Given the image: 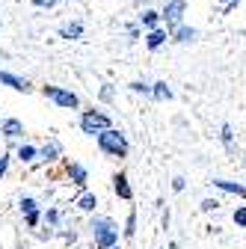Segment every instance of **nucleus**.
Masks as SVG:
<instances>
[{
    "mask_svg": "<svg viewBox=\"0 0 246 249\" xmlns=\"http://www.w3.org/2000/svg\"><path fill=\"white\" fill-rule=\"evenodd\" d=\"M95 142H98V148L107 154V158H116V160H122V158H128V154H131V142H128V137L122 134L119 128L101 131L95 137Z\"/></svg>",
    "mask_w": 246,
    "mask_h": 249,
    "instance_id": "obj_1",
    "label": "nucleus"
},
{
    "mask_svg": "<svg viewBox=\"0 0 246 249\" xmlns=\"http://www.w3.org/2000/svg\"><path fill=\"white\" fill-rule=\"evenodd\" d=\"M107 128H113V119L107 113H101V110H83L80 113V131L86 137H98Z\"/></svg>",
    "mask_w": 246,
    "mask_h": 249,
    "instance_id": "obj_2",
    "label": "nucleus"
},
{
    "mask_svg": "<svg viewBox=\"0 0 246 249\" xmlns=\"http://www.w3.org/2000/svg\"><path fill=\"white\" fill-rule=\"evenodd\" d=\"M42 95H45L48 101H53L56 107H63V110H77V107H80V98L74 95L71 89H63V86L45 83V86H42Z\"/></svg>",
    "mask_w": 246,
    "mask_h": 249,
    "instance_id": "obj_3",
    "label": "nucleus"
},
{
    "mask_svg": "<svg viewBox=\"0 0 246 249\" xmlns=\"http://www.w3.org/2000/svg\"><path fill=\"white\" fill-rule=\"evenodd\" d=\"M184 12H187V0H166L160 9V24L172 33L178 24H184Z\"/></svg>",
    "mask_w": 246,
    "mask_h": 249,
    "instance_id": "obj_4",
    "label": "nucleus"
},
{
    "mask_svg": "<svg viewBox=\"0 0 246 249\" xmlns=\"http://www.w3.org/2000/svg\"><path fill=\"white\" fill-rule=\"evenodd\" d=\"M66 178H69L74 187H86L89 172H86V166H83V163H77V160H66Z\"/></svg>",
    "mask_w": 246,
    "mask_h": 249,
    "instance_id": "obj_5",
    "label": "nucleus"
},
{
    "mask_svg": "<svg viewBox=\"0 0 246 249\" xmlns=\"http://www.w3.org/2000/svg\"><path fill=\"white\" fill-rule=\"evenodd\" d=\"M196 39H199V30L196 27H187V24H178L172 33H169V42H175V45H190Z\"/></svg>",
    "mask_w": 246,
    "mask_h": 249,
    "instance_id": "obj_6",
    "label": "nucleus"
},
{
    "mask_svg": "<svg viewBox=\"0 0 246 249\" xmlns=\"http://www.w3.org/2000/svg\"><path fill=\"white\" fill-rule=\"evenodd\" d=\"M169 42V30L160 24V27H155V30H148V33H145V48L148 51H160L163 45Z\"/></svg>",
    "mask_w": 246,
    "mask_h": 249,
    "instance_id": "obj_7",
    "label": "nucleus"
},
{
    "mask_svg": "<svg viewBox=\"0 0 246 249\" xmlns=\"http://www.w3.org/2000/svg\"><path fill=\"white\" fill-rule=\"evenodd\" d=\"M59 158H63V142H59V140H48L45 145H39V160L56 163Z\"/></svg>",
    "mask_w": 246,
    "mask_h": 249,
    "instance_id": "obj_8",
    "label": "nucleus"
},
{
    "mask_svg": "<svg viewBox=\"0 0 246 249\" xmlns=\"http://www.w3.org/2000/svg\"><path fill=\"white\" fill-rule=\"evenodd\" d=\"M113 193H116L119 199H125V202L134 199V187H131V181H128L125 172H116V175H113Z\"/></svg>",
    "mask_w": 246,
    "mask_h": 249,
    "instance_id": "obj_9",
    "label": "nucleus"
},
{
    "mask_svg": "<svg viewBox=\"0 0 246 249\" xmlns=\"http://www.w3.org/2000/svg\"><path fill=\"white\" fill-rule=\"evenodd\" d=\"M0 83L9 86V89H15V92H33V83H30L27 77L12 74V71H0Z\"/></svg>",
    "mask_w": 246,
    "mask_h": 249,
    "instance_id": "obj_10",
    "label": "nucleus"
},
{
    "mask_svg": "<svg viewBox=\"0 0 246 249\" xmlns=\"http://www.w3.org/2000/svg\"><path fill=\"white\" fill-rule=\"evenodd\" d=\"M217 190H223V193H231V196H237V199H246V184H240V181H228V178H213L211 181Z\"/></svg>",
    "mask_w": 246,
    "mask_h": 249,
    "instance_id": "obj_11",
    "label": "nucleus"
},
{
    "mask_svg": "<svg viewBox=\"0 0 246 249\" xmlns=\"http://www.w3.org/2000/svg\"><path fill=\"white\" fill-rule=\"evenodd\" d=\"M0 137H6V140H21V137H24V122H21V119H3V122H0Z\"/></svg>",
    "mask_w": 246,
    "mask_h": 249,
    "instance_id": "obj_12",
    "label": "nucleus"
},
{
    "mask_svg": "<svg viewBox=\"0 0 246 249\" xmlns=\"http://www.w3.org/2000/svg\"><path fill=\"white\" fill-rule=\"evenodd\" d=\"M15 158H18L24 166L36 163V160H39V145H33V142H21V145L15 148Z\"/></svg>",
    "mask_w": 246,
    "mask_h": 249,
    "instance_id": "obj_13",
    "label": "nucleus"
},
{
    "mask_svg": "<svg viewBox=\"0 0 246 249\" xmlns=\"http://www.w3.org/2000/svg\"><path fill=\"white\" fill-rule=\"evenodd\" d=\"M110 229H119L116 220H110V216H95V213H92V220H89V231H92V237L101 234V231H110Z\"/></svg>",
    "mask_w": 246,
    "mask_h": 249,
    "instance_id": "obj_14",
    "label": "nucleus"
},
{
    "mask_svg": "<svg viewBox=\"0 0 246 249\" xmlns=\"http://www.w3.org/2000/svg\"><path fill=\"white\" fill-rule=\"evenodd\" d=\"M74 205H77V211H83V213H95V208H98V196H95V193H89V190H83V193L74 199Z\"/></svg>",
    "mask_w": 246,
    "mask_h": 249,
    "instance_id": "obj_15",
    "label": "nucleus"
},
{
    "mask_svg": "<svg viewBox=\"0 0 246 249\" xmlns=\"http://www.w3.org/2000/svg\"><path fill=\"white\" fill-rule=\"evenodd\" d=\"M92 240H95V249H110V246H116V243H119V229L101 231V234H95Z\"/></svg>",
    "mask_w": 246,
    "mask_h": 249,
    "instance_id": "obj_16",
    "label": "nucleus"
},
{
    "mask_svg": "<svg viewBox=\"0 0 246 249\" xmlns=\"http://www.w3.org/2000/svg\"><path fill=\"white\" fill-rule=\"evenodd\" d=\"M172 95H175V92L169 89V83H166V80L151 83V98H155V101H172Z\"/></svg>",
    "mask_w": 246,
    "mask_h": 249,
    "instance_id": "obj_17",
    "label": "nucleus"
},
{
    "mask_svg": "<svg viewBox=\"0 0 246 249\" xmlns=\"http://www.w3.org/2000/svg\"><path fill=\"white\" fill-rule=\"evenodd\" d=\"M137 21H140V27H145V30H155V27H160V12H155V9H142Z\"/></svg>",
    "mask_w": 246,
    "mask_h": 249,
    "instance_id": "obj_18",
    "label": "nucleus"
},
{
    "mask_svg": "<svg viewBox=\"0 0 246 249\" xmlns=\"http://www.w3.org/2000/svg\"><path fill=\"white\" fill-rule=\"evenodd\" d=\"M59 36L63 39H83V21H71L66 27H59Z\"/></svg>",
    "mask_w": 246,
    "mask_h": 249,
    "instance_id": "obj_19",
    "label": "nucleus"
},
{
    "mask_svg": "<svg viewBox=\"0 0 246 249\" xmlns=\"http://www.w3.org/2000/svg\"><path fill=\"white\" fill-rule=\"evenodd\" d=\"M220 142L226 151H234V131H231L228 122H223V128H220Z\"/></svg>",
    "mask_w": 246,
    "mask_h": 249,
    "instance_id": "obj_20",
    "label": "nucleus"
},
{
    "mask_svg": "<svg viewBox=\"0 0 246 249\" xmlns=\"http://www.w3.org/2000/svg\"><path fill=\"white\" fill-rule=\"evenodd\" d=\"M42 220H45L51 229H56L59 223H63V213H59V208H48V211H42Z\"/></svg>",
    "mask_w": 246,
    "mask_h": 249,
    "instance_id": "obj_21",
    "label": "nucleus"
},
{
    "mask_svg": "<svg viewBox=\"0 0 246 249\" xmlns=\"http://www.w3.org/2000/svg\"><path fill=\"white\" fill-rule=\"evenodd\" d=\"M128 89L137 92V95H148V98H151V83H148V80H131Z\"/></svg>",
    "mask_w": 246,
    "mask_h": 249,
    "instance_id": "obj_22",
    "label": "nucleus"
},
{
    "mask_svg": "<svg viewBox=\"0 0 246 249\" xmlns=\"http://www.w3.org/2000/svg\"><path fill=\"white\" fill-rule=\"evenodd\" d=\"M39 223H42V211H30V213H24V226H27V229H39Z\"/></svg>",
    "mask_w": 246,
    "mask_h": 249,
    "instance_id": "obj_23",
    "label": "nucleus"
},
{
    "mask_svg": "<svg viewBox=\"0 0 246 249\" xmlns=\"http://www.w3.org/2000/svg\"><path fill=\"white\" fill-rule=\"evenodd\" d=\"M18 208H21V213H30V211H39V202H36L33 196H21Z\"/></svg>",
    "mask_w": 246,
    "mask_h": 249,
    "instance_id": "obj_24",
    "label": "nucleus"
},
{
    "mask_svg": "<svg viewBox=\"0 0 246 249\" xmlns=\"http://www.w3.org/2000/svg\"><path fill=\"white\" fill-rule=\"evenodd\" d=\"M134 234H137V213L131 211V213H128V220H125V237L131 240Z\"/></svg>",
    "mask_w": 246,
    "mask_h": 249,
    "instance_id": "obj_25",
    "label": "nucleus"
},
{
    "mask_svg": "<svg viewBox=\"0 0 246 249\" xmlns=\"http://www.w3.org/2000/svg\"><path fill=\"white\" fill-rule=\"evenodd\" d=\"M231 220H234V226H237V229H246V205H240V208L231 213Z\"/></svg>",
    "mask_w": 246,
    "mask_h": 249,
    "instance_id": "obj_26",
    "label": "nucleus"
},
{
    "mask_svg": "<svg viewBox=\"0 0 246 249\" xmlns=\"http://www.w3.org/2000/svg\"><path fill=\"white\" fill-rule=\"evenodd\" d=\"M98 98H101L104 104H110V101H113V86H110V83H104V86H101V92H98Z\"/></svg>",
    "mask_w": 246,
    "mask_h": 249,
    "instance_id": "obj_27",
    "label": "nucleus"
},
{
    "mask_svg": "<svg viewBox=\"0 0 246 249\" xmlns=\"http://www.w3.org/2000/svg\"><path fill=\"white\" fill-rule=\"evenodd\" d=\"M9 163H12V158H9V154L3 151V154H0V178H3V175L9 172Z\"/></svg>",
    "mask_w": 246,
    "mask_h": 249,
    "instance_id": "obj_28",
    "label": "nucleus"
},
{
    "mask_svg": "<svg viewBox=\"0 0 246 249\" xmlns=\"http://www.w3.org/2000/svg\"><path fill=\"white\" fill-rule=\"evenodd\" d=\"M184 187H187V178L175 175V178H172V190H175V193H184Z\"/></svg>",
    "mask_w": 246,
    "mask_h": 249,
    "instance_id": "obj_29",
    "label": "nucleus"
},
{
    "mask_svg": "<svg viewBox=\"0 0 246 249\" xmlns=\"http://www.w3.org/2000/svg\"><path fill=\"white\" fill-rule=\"evenodd\" d=\"M30 3H33L36 9H53V6H56V0H30Z\"/></svg>",
    "mask_w": 246,
    "mask_h": 249,
    "instance_id": "obj_30",
    "label": "nucleus"
},
{
    "mask_svg": "<svg viewBox=\"0 0 246 249\" xmlns=\"http://www.w3.org/2000/svg\"><path fill=\"white\" fill-rule=\"evenodd\" d=\"M199 208H202L205 213H208V211H217V208H220V199H205V202H202Z\"/></svg>",
    "mask_w": 246,
    "mask_h": 249,
    "instance_id": "obj_31",
    "label": "nucleus"
},
{
    "mask_svg": "<svg viewBox=\"0 0 246 249\" xmlns=\"http://www.w3.org/2000/svg\"><path fill=\"white\" fill-rule=\"evenodd\" d=\"M128 36L131 39H140V24H128Z\"/></svg>",
    "mask_w": 246,
    "mask_h": 249,
    "instance_id": "obj_32",
    "label": "nucleus"
},
{
    "mask_svg": "<svg viewBox=\"0 0 246 249\" xmlns=\"http://www.w3.org/2000/svg\"><path fill=\"white\" fill-rule=\"evenodd\" d=\"M63 237H66L69 243H74V240H77V231H74V229H71V231H63Z\"/></svg>",
    "mask_w": 246,
    "mask_h": 249,
    "instance_id": "obj_33",
    "label": "nucleus"
},
{
    "mask_svg": "<svg viewBox=\"0 0 246 249\" xmlns=\"http://www.w3.org/2000/svg\"><path fill=\"white\" fill-rule=\"evenodd\" d=\"M226 3H237V6H240L243 0H220V6H226Z\"/></svg>",
    "mask_w": 246,
    "mask_h": 249,
    "instance_id": "obj_34",
    "label": "nucleus"
},
{
    "mask_svg": "<svg viewBox=\"0 0 246 249\" xmlns=\"http://www.w3.org/2000/svg\"><path fill=\"white\" fill-rule=\"evenodd\" d=\"M243 169H246V154H243Z\"/></svg>",
    "mask_w": 246,
    "mask_h": 249,
    "instance_id": "obj_35",
    "label": "nucleus"
},
{
    "mask_svg": "<svg viewBox=\"0 0 246 249\" xmlns=\"http://www.w3.org/2000/svg\"><path fill=\"white\" fill-rule=\"evenodd\" d=\"M110 249H119V243H116V246H110Z\"/></svg>",
    "mask_w": 246,
    "mask_h": 249,
    "instance_id": "obj_36",
    "label": "nucleus"
},
{
    "mask_svg": "<svg viewBox=\"0 0 246 249\" xmlns=\"http://www.w3.org/2000/svg\"><path fill=\"white\" fill-rule=\"evenodd\" d=\"M69 3H74V0H69Z\"/></svg>",
    "mask_w": 246,
    "mask_h": 249,
    "instance_id": "obj_37",
    "label": "nucleus"
},
{
    "mask_svg": "<svg viewBox=\"0 0 246 249\" xmlns=\"http://www.w3.org/2000/svg\"><path fill=\"white\" fill-rule=\"evenodd\" d=\"M0 122H3V119H0Z\"/></svg>",
    "mask_w": 246,
    "mask_h": 249,
    "instance_id": "obj_38",
    "label": "nucleus"
}]
</instances>
